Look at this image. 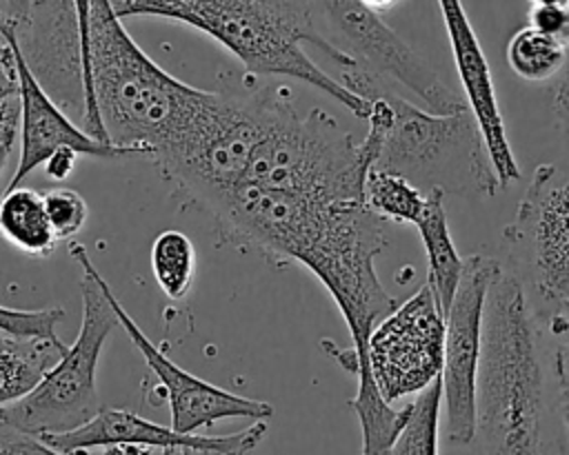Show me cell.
Returning a JSON list of instances; mask_svg holds the SVG:
<instances>
[{"mask_svg": "<svg viewBox=\"0 0 569 455\" xmlns=\"http://www.w3.org/2000/svg\"><path fill=\"white\" fill-rule=\"evenodd\" d=\"M200 209L231 242L311 271L345 317L356 362L367 364L373 326L398 306L373 264L389 244L387 222L367 206V200L236 186Z\"/></svg>", "mask_w": 569, "mask_h": 455, "instance_id": "1", "label": "cell"}, {"mask_svg": "<svg viewBox=\"0 0 569 455\" xmlns=\"http://www.w3.org/2000/svg\"><path fill=\"white\" fill-rule=\"evenodd\" d=\"M549 335V317L502 264L482 320L473 437L480 455H569L558 346Z\"/></svg>", "mask_w": 569, "mask_h": 455, "instance_id": "2", "label": "cell"}, {"mask_svg": "<svg viewBox=\"0 0 569 455\" xmlns=\"http://www.w3.org/2000/svg\"><path fill=\"white\" fill-rule=\"evenodd\" d=\"M82 47L80 131L96 142L160 153L200 111L209 91L160 69L127 33L109 0H78Z\"/></svg>", "mask_w": 569, "mask_h": 455, "instance_id": "3", "label": "cell"}, {"mask_svg": "<svg viewBox=\"0 0 569 455\" xmlns=\"http://www.w3.org/2000/svg\"><path fill=\"white\" fill-rule=\"evenodd\" d=\"M118 18L156 16L196 27L227 47L244 67L247 75H287L302 80L333 98L356 118L367 120L371 104L347 91L322 71L302 49L305 42L331 58L340 71L358 62L340 44L327 40L313 13L318 2L284 0H116Z\"/></svg>", "mask_w": 569, "mask_h": 455, "instance_id": "4", "label": "cell"}, {"mask_svg": "<svg viewBox=\"0 0 569 455\" xmlns=\"http://www.w3.org/2000/svg\"><path fill=\"white\" fill-rule=\"evenodd\" d=\"M69 253L82 271V322L78 337L29 395L0 408V424L36 437L71 433L100 413L98 362L107 337L120 326L104 291L107 280L89 260L87 249L71 242Z\"/></svg>", "mask_w": 569, "mask_h": 455, "instance_id": "5", "label": "cell"}, {"mask_svg": "<svg viewBox=\"0 0 569 455\" xmlns=\"http://www.w3.org/2000/svg\"><path fill=\"white\" fill-rule=\"evenodd\" d=\"M387 98L393 122L376 169L405 178L425 195L429 191L467 198L496 195L500 184L469 111L431 113L391 89Z\"/></svg>", "mask_w": 569, "mask_h": 455, "instance_id": "6", "label": "cell"}, {"mask_svg": "<svg viewBox=\"0 0 569 455\" xmlns=\"http://www.w3.org/2000/svg\"><path fill=\"white\" fill-rule=\"evenodd\" d=\"M502 235L507 269L553 309L551 317H562L569 309V175L551 162L538 164Z\"/></svg>", "mask_w": 569, "mask_h": 455, "instance_id": "7", "label": "cell"}, {"mask_svg": "<svg viewBox=\"0 0 569 455\" xmlns=\"http://www.w3.org/2000/svg\"><path fill=\"white\" fill-rule=\"evenodd\" d=\"M367 364L387 404L422 393L442 375L445 315L427 282L373 326Z\"/></svg>", "mask_w": 569, "mask_h": 455, "instance_id": "8", "label": "cell"}, {"mask_svg": "<svg viewBox=\"0 0 569 455\" xmlns=\"http://www.w3.org/2000/svg\"><path fill=\"white\" fill-rule=\"evenodd\" d=\"M502 262L489 253L465 257V271L445 317L442 402L447 442L467 446L476 437V382L482 353L485 302Z\"/></svg>", "mask_w": 569, "mask_h": 455, "instance_id": "9", "label": "cell"}, {"mask_svg": "<svg viewBox=\"0 0 569 455\" xmlns=\"http://www.w3.org/2000/svg\"><path fill=\"white\" fill-rule=\"evenodd\" d=\"M318 11L327 18L331 29L345 40L347 53L382 80H396L416 93L431 113L451 115L469 111L465 98L449 87L440 73L385 20L369 2L331 0L318 2Z\"/></svg>", "mask_w": 569, "mask_h": 455, "instance_id": "10", "label": "cell"}, {"mask_svg": "<svg viewBox=\"0 0 569 455\" xmlns=\"http://www.w3.org/2000/svg\"><path fill=\"white\" fill-rule=\"evenodd\" d=\"M9 4L4 13L27 67L44 93L78 127L84 111L78 2Z\"/></svg>", "mask_w": 569, "mask_h": 455, "instance_id": "11", "label": "cell"}, {"mask_svg": "<svg viewBox=\"0 0 569 455\" xmlns=\"http://www.w3.org/2000/svg\"><path fill=\"white\" fill-rule=\"evenodd\" d=\"M267 435L264 422H253L249 428L233 435H187L178 433L171 426L156 424L144 419L138 413L102 406L100 413L71 433L44 435L42 439L64 453V455H84L91 448H138L149 455V451L160 448L164 455H182L187 451H209L222 455H247L251 453Z\"/></svg>", "mask_w": 569, "mask_h": 455, "instance_id": "12", "label": "cell"}, {"mask_svg": "<svg viewBox=\"0 0 569 455\" xmlns=\"http://www.w3.org/2000/svg\"><path fill=\"white\" fill-rule=\"evenodd\" d=\"M104 291L116 311L120 328H124L133 346L142 353L147 366L156 373L158 382L167 393L173 431L193 435L198 428H211L220 419L249 417L253 422H264L273 415L271 404L247 395H236L180 368L142 333V328L133 322V317L116 297L109 282H104Z\"/></svg>", "mask_w": 569, "mask_h": 455, "instance_id": "13", "label": "cell"}, {"mask_svg": "<svg viewBox=\"0 0 569 455\" xmlns=\"http://www.w3.org/2000/svg\"><path fill=\"white\" fill-rule=\"evenodd\" d=\"M0 33L7 38L11 47L16 80H18V100H20V158H18L16 173L11 175L4 193L22 186L27 175L40 164H44L62 146H71L80 155L104 158V160L138 155L133 151L91 140L58 109V104L44 93V89L38 84L31 69L27 67L20 53L18 40L13 36V27L2 7H0Z\"/></svg>", "mask_w": 569, "mask_h": 455, "instance_id": "14", "label": "cell"}, {"mask_svg": "<svg viewBox=\"0 0 569 455\" xmlns=\"http://www.w3.org/2000/svg\"><path fill=\"white\" fill-rule=\"evenodd\" d=\"M440 16L449 36L453 64L462 82L465 104L480 131L487 155L496 171L500 189L520 180V166L511 151L507 127L500 113L496 84L480 40L469 22L465 7L458 0H440Z\"/></svg>", "mask_w": 569, "mask_h": 455, "instance_id": "15", "label": "cell"}, {"mask_svg": "<svg viewBox=\"0 0 569 455\" xmlns=\"http://www.w3.org/2000/svg\"><path fill=\"white\" fill-rule=\"evenodd\" d=\"M416 229L427 257V286L431 289L442 315L447 317V311L465 271V257L453 244L442 191L427 193L425 211L418 218Z\"/></svg>", "mask_w": 569, "mask_h": 455, "instance_id": "16", "label": "cell"}, {"mask_svg": "<svg viewBox=\"0 0 569 455\" xmlns=\"http://www.w3.org/2000/svg\"><path fill=\"white\" fill-rule=\"evenodd\" d=\"M67 348L62 342L0 333V408L29 395Z\"/></svg>", "mask_w": 569, "mask_h": 455, "instance_id": "17", "label": "cell"}, {"mask_svg": "<svg viewBox=\"0 0 569 455\" xmlns=\"http://www.w3.org/2000/svg\"><path fill=\"white\" fill-rule=\"evenodd\" d=\"M0 235L20 253L31 257L51 255L56 235L44 211L42 193L18 186L0 198Z\"/></svg>", "mask_w": 569, "mask_h": 455, "instance_id": "18", "label": "cell"}, {"mask_svg": "<svg viewBox=\"0 0 569 455\" xmlns=\"http://www.w3.org/2000/svg\"><path fill=\"white\" fill-rule=\"evenodd\" d=\"M356 380H358V391L349 400V406L360 422V433H362L360 455H389L398 433L407 422L409 404L402 408H393L391 404H387L373 384L369 366H360L356 371Z\"/></svg>", "mask_w": 569, "mask_h": 455, "instance_id": "19", "label": "cell"}, {"mask_svg": "<svg viewBox=\"0 0 569 455\" xmlns=\"http://www.w3.org/2000/svg\"><path fill=\"white\" fill-rule=\"evenodd\" d=\"M569 49L542 31L525 24L507 42L509 69L527 82H549L567 64Z\"/></svg>", "mask_w": 569, "mask_h": 455, "instance_id": "20", "label": "cell"}, {"mask_svg": "<svg viewBox=\"0 0 569 455\" xmlns=\"http://www.w3.org/2000/svg\"><path fill=\"white\" fill-rule=\"evenodd\" d=\"M365 200L380 220L416 226L425 211L427 195L405 178L373 166L365 180Z\"/></svg>", "mask_w": 569, "mask_h": 455, "instance_id": "21", "label": "cell"}, {"mask_svg": "<svg viewBox=\"0 0 569 455\" xmlns=\"http://www.w3.org/2000/svg\"><path fill=\"white\" fill-rule=\"evenodd\" d=\"M151 271L169 300H182L196 275V249L182 231H162L151 244Z\"/></svg>", "mask_w": 569, "mask_h": 455, "instance_id": "22", "label": "cell"}, {"mask_svg": "<svg viewBox=\"0 0 569 455\" xmlns=\"http://www.w3.org/2000/svg\"><path fill=\"white\" fill-rule=\"evenodd\" d=\"M442 382L440 377L409 402V415L389 455H438Z\"/></svg>", "mask_w": 569, "mask_h": 455, "instance_id": "23", "label": "cell"}, {"mask_svg": "<svg viewBox=\"0 0 569 455\" xmlns=\"http://www.w3.org/2000/svg\"><path fill=\"white\" fill-rule=\"evenodd\" d=\"M42 198H44V211L56 240L71 237L84 226L89 218V206L78 191L56 186L42 193Z\"/></svg>", "mask_w": 569, "mask_h": 455, "instance_id": "24", "label": "cell"}, {"mask_svg": "<svg viewBox=\"0 0 569 455\" xmlns=\"http://www.w3.org/2000/svg\"><path fill=\"white\" fill-rule=\"evenodd\" d=\"M64 311L60 306L49 309H9L0 306V333L16 337H38L49 342H60L56 335V324L62 320Z\"/></svg>", "mask_w": 569, "mask_h": 455, "instance_id": "25", "label": "cell"}, {"mask_svg": "<svg viewBox=\"0 0 569 455\" xmlns=\"http://www.w3.org/2000/svg\"><path fill=\"white\" fill-rule=\"evenodd\" d=\"M527 24L558 40L569 49V0H533L527 9Z\"/></svg>", "mask_w": 569, "mask_h": 455, "instance_id": "26", "label": "cell"}, {"mask_svg": "<svg viewBox=\"0 0 569 455\" xmlns=\"http://www.w3.org/2000/svg\"><path fill=\"white\" fill-rule=\"evenodd\" d=\"M0 455H64V453L51 448L42 437L0 424Z\"/></svg>", "mask_w": 569, "mask_h": 455, "instance_id": "27", "label": "cell"}, {"mask_svg": "<svg viewBox=\"0 0 569 455\" xmlns=\"http://www.w3.org/2000/svg\"><path fill=\"white\" fill-rule=\"evenodd\" d=\"M18 135H20V100L16 93L0 102V180L7 166V160L18 142Z\"/></svg>", "mask_w": 569, "mask_h": 455, "instance_id": "28", "label": "cell"}, {"mask_svg": "<svg viewBox=\"0 0 569 455\" xmlns=\"http://www.w3.org/2000/svg\"><path fill=\"white\" fill-rule=\"evenodd\" d=\"M16 93H18V80H16V64H13L11 47H9L7 38L0 33V102Z\"/></svg>", "mask_w": 569, "mask_h": 455, "instance_id": "29", "label": "cell"}, {"mask_svg": "<svg viewBox=\"0 0 569 455\" xmlns=\"http://www.w3.org/2000/svg\"><path fill=\"white\" fill-rule=\"evenodd\" d=\"M551 107H553L558 129H560V133L565 138V144L569 149V73L562 75V80L556 84Z\"/></svg>", "mask_w": 569, "mask_h": 455, "instance_id": "30", "label": "cell"}, {"mask_svg": "<svg viewBox=\"0 0 569 455\" xmlns=\"http://www.w3.org/2000/svg\"><path fill=\"white\" fill-rule=\"evenodd\" d=\"M78 151L71 149V146H62L58 149L47 162H44V173L51 178V180H67L76 166V160H78Z\"/></svg>", "mask_w": 569, "mask_h": 455, "instance_id": "31", "label": "cell"}, {"mask_svg": "<svg viewBox=\"0 0 569 455\" xmlns=\"http://www.w3.org/2000/svg\"><path fill=\"white\" fill-rule=\"evenodd\" d=\"M556 368H558V380L562 388V402H565V417L569 424V342L560 344L556 351Z\"/></svg>", "mask_w": 569, "mask_h": 455, "instance_id": "32", "label": "cell"}, {"mask_svg": "<svg viewBox=\"0 0 569 455\" xmlns=\"http://www.w3.org/2000/svg\"><path fill=\"white\" fill-rule=\"evenodd\" d=\"M104 455H144L136 448H122V446H116V448H107ZM182 455H222V453H209V451H187Z\"/></svg>", "mask_w": 569, "mask_h": 455, "instance_id": "33", "label": "cell"}]
</instances>
